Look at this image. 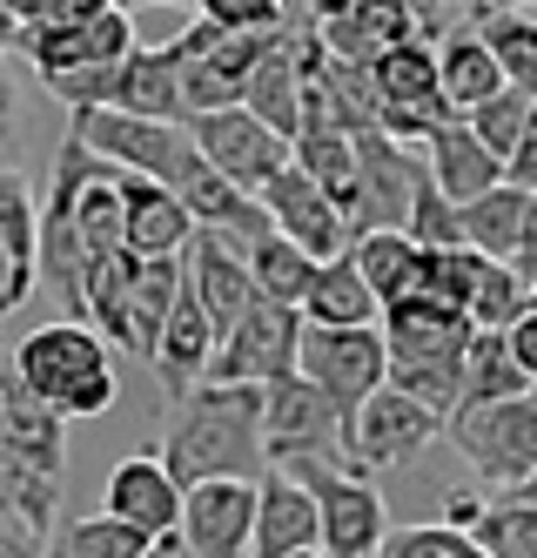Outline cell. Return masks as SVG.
I'll return each instance as SVG.
<instances>
[{
  "label": "cell",
  "instance_id": "obj_23",
  "mask_svg": "<svg viewBox=\"0 0 537 558\" xmlns=\"http://www.w3.org/2000/svg\"><path fill=\"white\" fill-rule=\"evenodd\" d=\"M437 95H443L450 114H471L490 95H504V74H498V61H490V48H484L477 27H464L457 41L437 48Z\"/></svg>",
  "mask_w": 537,
  "mask_h": 558
},
{
  "label": "cell",
  "instance_id": "obj_7",
  "mask_svg": "<svg viewBox=\"0 0 537 558\" xmlns=\"http://www.w3.org/2000/svg\"><path fill=\"white\" fill-rule=\"evenodd\" d=\"M188 135L195 155L209 162L229 189L242 195H263L282 169H289V142L276 129H263L249 108H222V114H188Z\"/></svg>",
  "mask_w": 537,
  "mask_h": 558
},
{
  "label": "cell",
  "instance_id": "obj_49",
  "mask_svg": "<svg viewBox=\"0 0 537 558\" xmlns=\"http://www.w3.org/2000/svg\"><path fill=\"white\" fill-rule=\"evenodd\" d=\"M511 498H524V505H537V471H530V485H524V492H511Z\"/></svg>",
  "mask_w": 537,
  "mask_h": 558
},
{
  "label": "cell",
  "instance_id": "obj_28",
  "mask_svg": "<svg viewBox=\"0 0 537 558\" xmlns=\"http://www.w3.org/2000/svg\"><path fill=\"white\" fill-rule=\"evenodd\" d=\"M524 203L530 195H517V189H490L477 203H464V250L484 263H511L517 235H524Z\"/></svg>",
  "mask_w": 537,
  "mask_h": 558
},
{
  "label": "cell",
  "instance_id": "obj_17",
  "mask_svg": "<svg viewBox=\"0 0 537 558\" xmlns=\"http://www.w3.org/2000/svg\"><path fill=\"white\" fill-rule=\"evenodd\" d=\"M182 276H188V296L202 303V316L216 324V343L235 330V316L256 303V283H249V263H242L222 235L195 229V243L182 250Z\"/></svg>",
  "mask_w": 537,
  "mask_h": 558
},
{
  "label": "cell",
  "instance_id": "obj_6",
  "mask_svg": "<svg viewBox=\"0 0 537 558\" xmlns=\"http://www.w3.org/2000/svg\"><path fill=\"white\" fill-rule=\"evenodd\" d=\"M263 464H343V411L322 404L303 377L263 390ZM350 471V464H343Z\"/></svg>",
  "mask_w": 537,
  "mask_h": 558
},
{
  "label": "cell",
  "instance_id": "obj_26",
  "mask_svg": "<svg viewBox=\"0 0 537 558\" xmlns=\"http://www.w3.org/2000/svg\"><path fill=\"white\" fill-rule=\"evenodd\" d=\"M477 34H484L490 61H498L504 88H517L524 101H537V14L490 8V0H484V21H477Z\"/></svg>",
  "mask_w": 537,
  "mask_h": 558
},
{
  "label": "cell",
  "instance_id": "obj_27",
  "mask_svg": "<svg viewBox=\"0 0 537 558\" xmlns=\"http://www.w3.org/2000/svg\"><path fill=\"white\" fill-rule=\"evenodd\" d=\"M242 263H249L256 303H276V310H296V316H303V296H309V283H316L322 263H309L296 243H282V235H263V243L242 256Z\"/></svg>",
  "mask_w": 537,
  "mask_h": 558
},
{
  "label": "cell",
  "instance_id": "obj_13",
  "mask_svg": "<svg viewBox=\"0 0 537 558\" xmlns=\"http://www.w3.org/2000/svg\"><path fill=\"white\" fill-rule=\"evenodd\" d=\"M256 532V477H222V485L182 492V525L175 545L195 558H249Z\"/></svg>",
  "mask_w": 537,
  "mask_h": 558
},
{
  "label": "cell",
  "instance_id": "obj_37",
  "mask_svg": "<svg viewBox=\"0 0 537 558\" xmlns=\"http://www.w3.org/2000/svg\"><path fill=\"white\" fill-rule=\"evenodd\" d=\"M403 235H410L417 250H457V243H464V209H457V203H450V195L424 175V182H417V195H410Z\"/></svg>",
  "mask_w": 537,
  "mask_h": 558
},
{
  "label": "cell",
  "instance_id": "obj_48",
  "mask_svg": "<svg viewBox=\"0 0 537 558\" xmlns=\"http://www.w3.org/2000/svg\"><path fill=\"white\" fill-rule=\"evenodd\" d=\"M0 430H8V371H0Z\"/></svg>",
  "mask_w": 537,
  "mask_h": 558
},
{
  "label": "cell",
  "instance_id": "obj_30",
  "mask_svg": "<svg viewBox=\"0 0 537 558\" xmlns=\"http://www.w3.org/2000/svg\"><path fill=\"white\" fill-rule=\"evenodd\" d=\"M68 222H74V235H81V256H88V269L108 263V256H121V195H114V169H95L88 182L74 189Z\"/></svg>",
  "mask_w": 537,
  "mask_h": 558
},
{
  "label": "cell",
  "instance_id": "obj_24",
  "mask_svg": "<svg viewBox=\"0 0 537 558\" xmlns=\"http://www.w3.org/2000/svg\"><path fill=\"white\" fill-rule=\"evenodd\" d=\"M417 256L424 250L410 243L403 229H377V235H356V243H350V269L363 276V290L377 296L383 310L417 290Z\"/></svg>",
  "mask_w": 537,
  "mask_h": 558
},
{
  "label": "cell",
  "instance_id": "obj_43",
  "mask_svg": "<svg viewBox=\"0 0 537 558\" xmlns=\"http://www.w3.org/2000/svg\"><path fill=\"white\" fill-rule=\"evenodd\" d=\"M504 189H517V195H537V129L517 142V155L504 162Z\"/></svg>",
  "mask_w": 537,
  "mask_h": 558
},
{
  "label": "cell",
  "instance_id": "obj_29",
  "mask_svg": "<svg viewBox=\"0 0 537 558\" xmlns=\"http://www.w3.org/2000/svg\"><path fill=\"white\" fill-rule=\"evenodd\" d=\"M530 384L517 377V364H511V343L504 337H490V330H477L471 337V350H464V390H457V411H484V404H504V397H524ZM450 411V417H457Z\"/></svg>",
  "mask_w": 537,
  "mask_h": 558
},
{
  "label": "cell",
  "instance_id": "obj_46",
  "mask_svg": "<svg viewBox=\"0 0 537 558\" xmlns=\"http://www.w3.org/2000/svg\"><path fill=\"white\" fill-rule=\"evenodd\" d=\"M511 269L524 276V283L537 276V195L524 203V235H517V256H511Z\"/></svg>",
  "mask_w": 537,
  "mask_h": 558
},
{
  "label": "cell",
  "instance_id": "obj_12",
  "mask_svg": "<svg viewBox=\"0 0 537 558\" xmlns=\"http://www.w3.org/2000/svg\"><path fill=\"white\" fill-rule=\"evenodd\" d=\"M263 216H269V229L282 235V243H296L309 263H337V256H350V222H343V209L329 203V195L303 175V169H282L263 195Z\"/></svg>",
  "mask_w": 537,
  "mask_h": 558
},
{
  "label": "cell",
  "instance_id": "obj_9",
  "mask_svg": "<svg viewBox=\"0 0 537 558\" xmlns=\"http://www.w3.org/2000/svg\"><path fill=\"white\" fill-rule=\"evenodd\" d=\"M437 430H443V417H430L424 404H410L403 390L383 384V390L343 424V464H350L356 477H369V471H396V464L417 458Z\"/></svg>",
  "mask_w": 537,
  "mask_h": 558
},
{
  "label": "cell",
  "instance_id": "obj_5",
  "mask_svg": "<svg viewBox=\"0 0 537 558\" xmlns=\"http://www.w3.org/2000/svg\"><path fill=\"white\" fill-rule=\"evenodd\" d=\"M296 377L322 397V404H337L343 424L390 384V350L377 330H309L303 324V343H296Z\"/></svg>",
  "mask_w": 537,
  "mask_h": 558
},
{
  "label": "cell",
  "instance_id": "obj_36",
  "mask_svg": "<svg viewBox=\"0 0 537 558\" xmlns=\"http://www.w3.org/2000/svg\"><path fill=\"white\" fill-rule=\"evenodd\" d=\"M477 269H484V256H471L464 243L457 250H424L417 256V290H410V296H430L443 310H464L471 290H477Z\"/></svg>",
  "mask_w": 537,
  "mask_h": 558
},
{
  "label": "cell",
  "instance_id": "obj_14",
  "mask_svg": "<svg viewBox=\"0 0 537 558\" xmlns=\"http://www.w3.org/2000/svg\"><path fill=\"white\" fill-rule=\"evenodd\" d=\"M114 195H121V250L135 263H169L195 243V216L182 209V195H169L161 182L114 169Z\"/></svg>",
  "mask_w": 537,
  "mask_h": 558
},
{
  "label": "cell",
  "instance_id": "obj_2",
  "mask_svg": "<svg viewBox=\"0 0 537 558\" xmlns=\"http://www.w3.org/2000/svg\"><path fill=\"white\" fill-rule=\"evenodd\" d=\"M14 384L48 404L54 417H101L114 404V364H108V343L88 324H40L14 343Z\"/></svg>",
  "mask_w": 537,
  "mask_h": 558
},
{
  "label": "cell",
  "instance_id": "obj_41",
  "mask_svg": "<svg viewBox=\"0 0 537 558\" xmlns=\"http://www.w3.org/2000/svg\"><path fill=\"white\" fill-rule=\"evenodd\" d=\"M504 343H511V364H517V377L537 390V316H530V310H524L517 324L504 330Z\"/></svg>",
  "mask_w": 537,
  "mask_h": 558
},
{
  "label": "cell",
  "instance_id": "obj_34",
  "mask_svg": "<svg viewBox=\"0 0 537 558\" xmlns=\"http://www.w3.org/2000/svg\"><path fill=\"white\" fill-rule=\"evenodd\" d=\"M155 545L129 525H114V518H74L61 538H48V558H148Z\"/></svg>",
  "mask_w": 537,
  "mask_h": 558
},
{
  "label": "cell",
  "instance_id": "obj_18",
  "mask_svg": "<svg viewBox=\"0 0 537 558\" xmlns=\"http://www.w3.org/2000/svg\"><path fill=\"white\" fill-rule=\"evenodd\" d=\"M209 364H216V324L202 316V303L188 296V276H182V296H175V316L169 330H161V350H155V377L161 390H169V404H182V397H195L202 384H209Z\"/></svg>",
  "mask_w": 537,
  "mask_h": 558
},
{
  "label": "cell",
  "instance_id": "obj_39",
  "mask_svg": "<svg viewBox=\"0 0 537 558\" xmlns=\"http://www.w3.org/2000/svg\"><path fill=\"white\" fill-rule=\"evenodd\" d=\"M222 34H282L289 27V0H202Z\"/></svg>",
  "mask_w": 537,
  "mask_h": 558
},
{
  "label": "cell",
  "instance_id": "obj_21",
  "mask_svg": "<svg viewBox=\"0 0 537 558\" xmlns=\"http://www.w3.org/2000/svg\"><path fill=\"white\" fill-rule=\"evenodd\" d=\"M0 451L14 464L40 471V477H61L68 464V417H54L48 404H34V397L8 377V430H0Z\"/></svg>",
  "mask_w": 537,
  "mask_h": 558
},
{
  "label": "cell",
  "instance_id": "obj_16",
  "mask_svg": "<svg viewBox=\"0 0 537 558\" xmlns=\"http://www.w3.org/2000/svg\"><path fill=\"white\" fill-rule=\"evenodd\" d=\"M108 518L142 532L148 545H161L182 525V485L161 471V458H121L108 471Z\"/></svg>",
  "mask_w": 537,
  "mask_h": 558
},
{
  "label": "cell",
  "instance_id": "obj_20",
  "mask_svg": "<svg viewBox=\"0 0 537 558\" xmlns=\"http://www.w3.org/2000/svg\"><path fill=\"white\" fill-rule=\"evenodd\" d=\"M316 551V505L303 498V485H289L282 471L256 477V532H249V558H296Z\"/></svg>",
  "mask_w": 537,
  "mask_h": 558
},
{
  "label": "cell",
  "instance_id": "obj_50",
  "mask_svg": "<svg viewBox=\"0 0 537 558\" xmlns=\"http://www.w3.org/2000/svg\"><path fill=\"white\" fill-rule=\"evenodd\" d=\"M530 316H537V276H530Z\"/></svg>",
  "mask_w": 537,
  "mask_h": 558
},
{
  "label": "cell",
  "instance_id": "obj_8",
  "mask_svg": "<svg viewBox=\"0 0 537 558\" xmlns=\"http://www.w3.org/2000/svg\"><path fill=\"white\" fill-rule=\"evenodd\" d=\"M296 343H303V316H296V310L249 303V310L235 316V330L216 343L209 384H249V390H269V384H282V377H296Z\"/></svg>",
  "mask_w": 537,
  "mask_h": 558
},
{
  "label": "cell",
  "instance_id": "obj_19",
  "mask_svg": "<svg viewBox=\"0 0 537 558\" xmlns=\"http://www.w3.org/2000/svg\"><path fill=\"white\" fill-rule=\"evenodd\" d=\"M424 175H430L457 209L477 203V195H490V189H504V162L471 135L464 114H457V122H443V129L424 142Z\"/></svg>",
  "mask_w": 537,
  "mask_h": 558
},
{
  "label": "cell",
  "instance_id": "obj_44",
  "mask_svg": "<svg viewBox=\"0 0 537 558\" xmlns=\"http://www.w3.org/2000/svg\"><path fill=\"white\" fill-rule=\"evenodd\" d=\"M8 155H14V68L0 54V175H8Z\"/></svg>",
  "mask_w": 537,
  "mask_h": 558
},
{
  "label": "cell",
  "instance_id": "obj_45",
  "mask_svg": "<svg viewBox=\"0 0 537 558\" xmlns=\"http://www.w3.org/2000/svg\"><path fill=\"white\" fill-rule=\"evenodd\" d=\"M477 518H484V492H450V498H443V525H450V532L471 538Z\"/></svg>",
  "mask_w": 537,
  "mask_h": 558
},
{
  "label": "cell",
  "instance_id": "obj_42",
  "mask_svg": "<svg viewBox=\"0 0 537 558\" xmlns=\"http://www.w3.org/2000/svg\"><path fill=\"white\" fill-rule=\"evenodd\" d=\"M0 558H48V538L34 525H21L14 511H0Z\"/></svg>",
  "mask_w": 537,
  "mask_h": 558
},
{
  "label": "cell",
  "instance_id": "obj_10",
  "mask_svg": "<svg viewBox=\"0 0 537 558\" xmlns=\"http://www.w3.org/2000/svg\"><path fill=\"white\" fill-rule=\"evenodd\" d=\"M417 182H424V162H417V155L396 148V142L377 135V129H363V135H356V209H350V243H356V235H377V229H403Z\"/></svg>",
  "mask_w": 537,
  "mask_h": 558
},
{
  "label": "cell",
  "instance_id": "obj_31",
  "mask_svg": "<svg viewBox=\"0 0 537 558\" xmlns=\"http://www.w3.org/2000/svg\"><path fill=\"white\" fill-rule=\"evenodd\" d=\"M369 82H377V101H383V108H424V101H443V95H437V54H430L424 41L390 48L377 68H369Z\"/></svg>",
  "mask_w": 537,
  "mask_h": 558
},
{
  "label": "cell",
  "instance_id": "obj_47",
  "mask_svg": "<svg viewBox=\"0 0 537 558\" xmlns=\"http://www.w3.org/2000/svg\"><path fill=\"white\" fill-rule=\"evenodd\" d=\"M148 558H195V551H182V545H175V538H161V545H155V551H148Z\"/></svg>",
  "mask_w": 537,
  "mask_h": 558
},
{
  "label": "cell",
  "instance_id": "obj_38",
  "mask_svg": "<svg viewBox=\"0 0 537 558\" xmlns=\"http://www.w3.org/2000/svg\"><path fill=\"white\" fill-rule=\"evenodd\" d=\"M377 558H484L477 538L450 532V525H403L377 545Z\"/></svg>",
  "mask_w": 537,
  "mask_h": 558
},
{
  "label": "cell",
  "instance_id": "obj_22",
  "mask_svg": "<svg viewBox=\"0 0 537 558\" xmlns=\"http://www.w3.org/2000/svg\"><path fill=\"white\" fill-rule=\"evenodd\" d=\"M303 324L309 330H377L383 324V303L363 290V276L350 269V256H337V263L316 269V283L303 296Z\"/></svg>",
  "mask_w": 537,
  "mask_h": 558
},
{
  "label": "cell",
  "instance_id": "obj_33",
  "mask_svg": "<svg viewBox=\"0 0 537 558\" xmlns=\"http://www.w3.org/2000/svg\"><path fill=\"white\" fill-rule=\"evenodd\" d=\"M471 538H477L484 558H537V505H524V498L484 505V518H477Z\"/></svg>",
  "mask_w": 537,
  "mask_h": 558
},
{
  "label": "cell",
  "instance_id": "obj_25",
  "mask_svg": "<svg viewBox=\"0 0 537 558\" xmlns=\"http://www.w3.org/2000/svg\"><path fill=\"white\" fill-rule=\"evenodd\" d=\"M289 169H303L329 203L343 209V222H350V209H356V135H337V129H303L296 142H289Z\"/></svg>",
  "mask_w": 537,
  "mask_h": 558
},
{
  "label": "cell",
  "instance_id": "obj_40",
  "mask_svg": "<svg viewBox=\"0 0 537 558\" xmlns=\"http://www.w3.org/2000/svg\"><path fill=\"white\" fill-rule=\"evenodd\" d=\"M34 195H27V182L8 169V175H0V243H8V250H21V256H34Z\"/></svg>",
  "mask_w": 537,
  "mask_h": 558
},
{
  "label": "cell",
  "instance_id": "obj_32",
  "mask_svg": "<svg viewBox=\"0 0 537 558\" xmlns=\"http://www.w3.org/2000/svg\"><path fill=\"white\" fill-rule=\"evenodd\" d=\"M524 310H530V283H524V276H517L511 263H484V269H477V290H471V303H464V324L504 337Z\"/></svg>",
  "mask_w": 537,
  "mask_h": 558
},
{
  "label": "cell",
  "instance_id": "obj_4",
  "mask_svg": "<svg viewBox=\"0 0 537 558\" xmlns=\"http://www.w3.org/2000/svg\"><path fill=\"white\" fill-rule=\"evenodd\" d=\"M443 430L490 492H524L530 485V471H537V390L484 404V411H457Z\"/></svg>",
  "mask_w": 537,
  "mask_h": 558
},
{
  "label": "cell",
  "instance_id": "obj_15",
  "mask_svg": "<svg viewBox=\"0 0 537 558\" xmlns=\"http://www.w3.org/2000/svg\"><path fill=\"white\" fill-rule=\"evenodd\" d=\"M303 27H309V8H289V27L269 34V48H263L256 74H249V101H242L282 142L303 135V61H296V34Z\"/></svg>",
  "mask_w": 537,
  "mask_h": 558
},
{
  "label": "cell",
  "instance_id": "obj_3",
  "mask_svg": "<svg viewBox=\"0 0 537 558\" xmlns=\"http://www.w3.org/2000/svg\"><path fill=\"white\" fill-rule=\"evenodd\" d=\"M289 485H303V498L316 505V551L322 558H377V545L390 538L383 498L369 477L343 471V464H282Z\"/></svg>",
  "mask_w": 537,
  "mask_h": 558
},
{
  "label": "cell",
  "instance_id": "obj_1",
  "mask_svg": "<svg viewBox=\"0 0 537 558\" xmlns=\"http://www.w3.org/2000/svg\"><path fill=\"white\" fill-rule=\"evenodd\" d=\"M256 464H263V390L202 384L195 397L169 404L161 471H169L182 492L222 485V477H256Z\"/></svg>",
  "mask_w": 537,
  "mask_h": 558
},
{
  "label": "cell",
  "instance_id": "obj_11",
  "mask_svg": "<svg viewBox=\"0 0 537 558\" xmlns=\"http://www.w3.org/2000/svg\"><path fill=\"white\" fill-rule=\"evenodd\" d=\"M309 27H316V48L350 68H377L390 48L417 41L410 0H329V8H309Z\"/></svg>",
  "mask_w": 537,
  "mask_h": 558
},
{
  "label": "cell",
  "instance_id": "obj_35",
  "mask_svg": "<svg viewBox=\"0 0 537 558\" xmlns=\"http://www.w3.org/2000/svg\"><path fill=\"white\" fill-rule=\"evenodd\" d=\"M464 122H471V135H477L490 155H498V162H511V155H517V142L537 129V101H524L517 88H504V95H490L484 108H471Z\"/></svg>",
  "mask_w": 537,
  "mask_h": 558
}]
</instances>
